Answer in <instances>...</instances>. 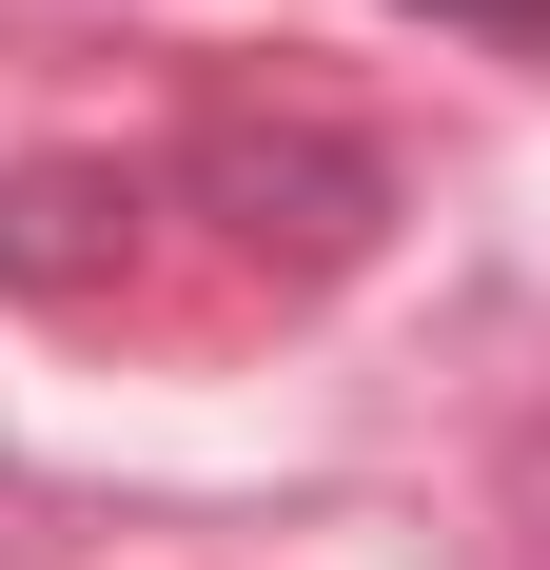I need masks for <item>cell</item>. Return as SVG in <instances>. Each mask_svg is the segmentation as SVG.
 <instances>
[{"label":"cell","mask_w":550,"mask_h":570,"mask_svg":"<svg viewBox=\"0 0 550 570\" xmlns=\"http://www.w3.org/2000/svg\"><path fill=\"white\" fill-rule=\"evenodd\" d=\"M413 20H472V40H550V0H413Z\"/></svg>","instance_id":"cell-1"}]
</instances>
